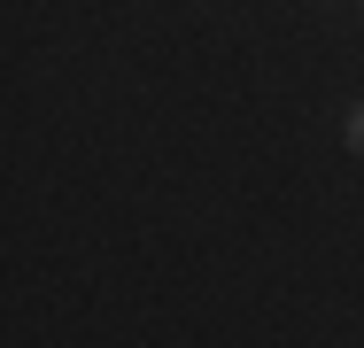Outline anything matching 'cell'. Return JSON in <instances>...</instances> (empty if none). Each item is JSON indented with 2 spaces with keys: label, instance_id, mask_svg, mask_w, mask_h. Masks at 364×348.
Masks as SVG:
<instances>
[{
  "label": "cell",
  "instance_id": "1",
  "mask_svg": "<svg viewBox=\"0 0 364 348\" xmlns=\"http://www.w3.org/2000/svg\"><path fill=\"white\" fill-rule=\"evenodd\" d=\"M349 147H357V155H364V101H357V109H349Z\"/></svg>",
  "mask_w": 364,
  "mask_h": 348
}]
</instances>
